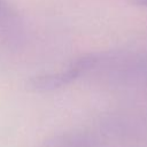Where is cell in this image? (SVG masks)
<instances>
[{
    "instance_id": "obj_1",
    "label": "cell",
    "mask_w": 147,
    "mask_h": 147,
    "mask_svg": "<svg viewBox=\"0 0 147 147\" xmlns=\"http://www.w3.org/2000/svg\"><path fill=\"white\" fill-rule=\"evenodd\" d=\"M95 60H96V55L94 54L82 56L72 61L67 68L62 70L32 77L28 84L30 88L33 91L48 92V91L59 90L77 80L83 75L92 71L95 64Z\"/></svg>"
},
{
    "instance_id": "obj_2",
    "label": "cell",
    "mask_w": 147,
    "mask_h": 147,
    "mask_svg": "<svg viewBox=\"0 0 147 147\" xmlns=\"http://www.w3.org/2000/svg\"><path fill=\"white\" fill-rule=\"evenodd\" d=\"M39 147H87V141L78 132H65L48 139Z\"/></svg>"
},
{
    "instance_id": "obj_3",
    "label": "cell",
    "mask_w": 147,
    "mask_h": 147,
    "mask_svg": "<svg viewBox=\"0 0 147 147\" xmlns=\"http://www.w3.org/2000/svg\"><path fill=\"white\" fill-rule=\"evenodd\" d=\"M9 9L5 2V0H0V23H3L7 18H9Z\"/></svg>"
},
{
    "instance_id": "obj_4",
    "label": "cell",
    "mask_w": 147,
    "mask_h": 147,
    "mask_svg": "<svg viewBox=\"0 0 147 147\" xmlns=\"http://www.w3.org/2000/svg\"><path fill=\"white\" fill-rule=\"evenodd\" d=\"M136 3L140 5V6H144V7H147V0H134Z\"/></svg>"
}]
</instances>
